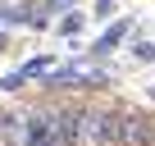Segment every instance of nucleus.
Wrapping results in <instances>:
<instances>
[{
	"label": "nucleus",
	"mask_w": 155,
	"mask_h": 146,
	"mask_svg": "<svg viewBox=\"0 0 155 146\" xmlns=\"http://www.w3.org/2000/svg\"><path fill=\"white\" fill-rule=\"evenodd\" d=\"M64 137L68 146H123V114L110 105H64Z\"/></svg>",
	"instance_id": "nucleus-1"
},
{
	"label": "nucleus",
	"mask_w": 155,
	"mask_h": 146,
	"mask_svg": "<svg viewBox=\"0 0 155 146\" xmlns=\"http://www.w3.org/2000/svg\"><path fill=\"white\" fill-rule=\"evenodd\" d=\"M28 146H68V137H64V105L28 110Z\"/></svg>",
	"instance_id": "nucleus-2"
},
{
	"label": "nucleus",
	"mask_w": 155,
	"mask_h": 146,
	"mask_svg": "<svg viewBox=\"0 0 155 146\" xmlns=\"http://www.w3.org/2000/svg\"><path fill=\"white\" fill-rule=\"evenodd\" d=\"M123 146H155V119L146 110L123 114Z\"/></svg>",
	"instance_id": "nucleus-3"
},
{
	"label": "nucleus",
	"mask_w": 155,
	"mask_h": 146,
	"mask_svg": "<svg viewBox=\"0 0 155 146\" xmlns=\"http://www.w3.org/2000/svg\"><path fill=\"white\" fill-rule=\"evenodd\" d=\"M128 32H132V18H114V23H110V28H105V32L91 41V50H87V55H91V59H105V55H114V50L128 41Z\"/></svg>",
	"instance_id": "nucleus-4"
},
{
	"label": "nucleus",
	"mask_w": 155,
	"mask_h": 146,
	"mask_svg": "<svg viewBox=\"0 0 155 146\" xmlns=\"http://www.w3.org/2000/svg\"><path fill=\"white\" fill-rule=\"evenodd\" d=\"M18 68H23V78H28V82H32V78H41V82H46L50 73H55V55H32V59H23Z\"/></svg>",
	"instance_id": "nucleus-5"
},
{
	"label": "nucleus",
	"mask_w": 155,
	"mask_h": 146,
	"mask_svg": "<svg viewBox=\"0 0 155 146\" xmlns=\"http://www.w3.org/2000/svg\"><path fill=\"white\" fill-rule=\"evenodd\" d=\"M82 23H87V18L73 9L68 18H59V23H55V32H59V37H78V32H82Z\"/></svg>",
	"instance_id": "nucleus-6"
},
{
	"label": "nucleus",
	"mask_w": 155,
	"mask_h": 146,
	"mask_svg": "<svg viewBox=\"0 0 155 146\" xmlns=\"http://www.w3.org/2000/svg\"><path fill=\"white\" fill-rule=\"evenodd\" d=\"M132 59H137V64H155V41L137 37V41H132Z\"/></svg>",
	"instance_id": "nucleus-7"
},
{
	"label": "nucleus",
	"mask_w": 155,
	"mask_h": 146,
	"mask_svg": "<svg viewBox=\"0 0 155 146\" xmlns=\"http://www.w3.org/2000/svg\"><path fill=\"white\" fill-rule=\"evenodd\" d=\"M28 87V78H23V68H9L5 78H0V91H23Z\"/></svg>",
	"instance_id": "nucleus-8"
},
{
	"label": "nucleus",
	"mask_w": 155,
	"mask_h": 146,
	"mask_svg": "<svg viewBox=\"0 0 155 146\" xmlns=\"http://www.w3.org/2000/svg\"><path fill=\"white\" fill-rule=\"evenodd\" d=\"M55 9H78V0H41V14H55Z\"/></svg>",
	"instance_id": "nucleus-9"
},
{
	"label": "nucleus",
	"mask_w": 155,
	"mask_h": 146,
	"mask_svg": "<svg viewBox=\"0 0 155 146\" xmlns=\"http://www.w3.org/2000/svg\"><path fill=\"white\" fill-rule=\"evenodd\" d=\"M96 18H114V0H96Z\"/></svg>",
	"instance_id": "nucleus-10"
},
{
	"label": "nucleus",
	"mask_w": 155,
	"mask_h": 146,
	"mask_svg": "<svg viewBox=\"0 0 155 146\" xmlns=\"http://www.w3.org/2000/svg\"><path fill=\"white\" fill-rule=\"evenodd\" d=\"M150 101H155V87H150Z\"/></svg>",
	"instance_id": "nucleus-11"
}]
</instances>
